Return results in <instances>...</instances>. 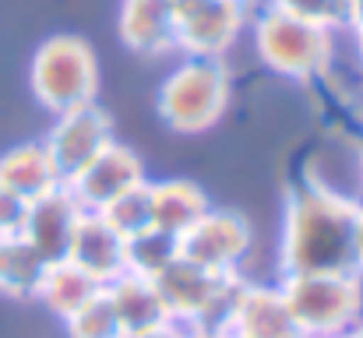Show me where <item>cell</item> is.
Listing matches in <instances>:
<instances>
[{
  "mask_svg": "<svg viewBox=\"0 0 363 338\" xmlns=\"http://www.w3.org/2000/svg\"><path fill=\"white\" fill-rule=\"evenodd\" d=\"M357 212L350 198L325 184H303L286 198L279 268L282 275H360L357 268Z\"/></svg>",
  "mask_w": 363,
  "mask_h": 338,
  "instance_id": "cell-1",
  "label": "cell"
},
{
  "mask_svg": "<svg viewBox=\"0 0 363 338\" xmlns=\"http://www.w3.org/2000/svg\"><path fill=\"white\" fill-rule=\"evenodd\" d=\"M230 96H233V78L226 71V60L187 57L162 78L155 96V113L162 127H169L173 134L194 137V134H208L226 116Z\"/></svg>",
  "mask_w": 363,
  "mask_h": 338,
  "instance_id": "cell-2",
  "label": "cell"
},
{
  "mask_svg": "<svg viewBox=\"0 0 363 338\" xmlns=\"http://www.w3.org/2000/svg\"><path fill=\"white\" fill-rule=\"evenodd\" d=\"M28 85L46 113H67L96 103L99 96V60L96 50L71 32L50 35L35 46L28 64Z\"/></svg>",
  "mask_w": 363,
  "mask_h": 338,
  "instance_id": "cell-3",
  "label": "cell"
},
{
  "mask_svg": "<svg viewBox=\"0 0 363 338\" xmlns=\"http://www.w3.org/2000/svg\"><path fill=\"white\" fill-rule=\"evenodd\" d=\"M155 289L162 296V307L169 321L184 328H212V332H230V317L237 307L243 278L240 275H216L187 257H177L166 271H159Z\"/></svg>",
  "mask_w": 363,
  "mask_h": 338,
  "instance_id": "cell-4",
  "label": "cell"
},
{
  "mask_svg": "<svg viewBox=\"0 0 363 338\" xmlns=\"http://www.w3.org/2000/svg\"><path fill=\"white\" fill-rule=\"evenodd\" d=\"M250 28H254V50L272 74L300 85H311L328 74L335 57V32L296 21L268 7L250 21Z\"/></svg>",
  "mask_w": 363,
  "mask_h": 338,
  "instance_id": "cell-5",
  "label": "cell"
},
{
  "mask_svg": "<svg viewBox=\"0 0 363 338\" xmlns=\"http://www.w3.org/2000/svg\"><path fill=\"white\" fill-rule=\"evenodd\" d=\"M279 289L307 338L346 335L363 321V275H282Z\"/></svg>",
  "mask_w": 363,
  "mask_h": 338,
  "instance_id": "cell-6",
  "label": "cell"
},
{
  "mask_svg": "<svg viewBox=\"0 0 363 338\" xmlns=\"http://www.w3.org/2000/svg\"><path fill=\"white\" fill-rule=\"evenodd\" d=\"M177 53L194 60H226L247 28V4L237 0H184L173 7Z\"/></svg>",
  "mask_w": 363,
  "mask_h": 338,
  "instance_id": "cell-7",
  "label": "cell"
},
{
  "mask_svg": "<svg viewBox=\"0 0 363 338\" xmlns=\"http://www.w3.org/2000/svg\"><path fill=\"white\" fill-rule=\"evenodd\" d=\"M250 247H254L250 222L226 208H208L180 236V257L216 275H240V264L247 261Z\"/></svg>",
  "mask_w": 363,
  "mask_h": 338,
  "instance_id": "cell-8",
  "label": "cell"
},
{
  "mask_svg": "<svg viewBox=\"0 0 363 338\" xmlns=\"http://www.w3.org/2000/svg\"><path fill=\"white\" fill-rule=\"evenodd\" d=\"M110 141H113V116L99 103L57 113L53 127L43 137V145H46V152H50V159H53V166H57L64 184L78 169H85Z\"/></svg>",
  "mask_w": 363,
  "mask_h": 338,
  "instance_id": "cell-9",
  "label": "cell"
},
{
  "mask_svg": "<svg viewBox=\"0 0 363 338\" xmlns=\"http://www.w3.org/2000/svg\"><path fill=\"white\" fill-rule=\"evenodd\" d=\"M145 184V162L141 155L123 145V141H110L85 169H78L64 187L74 194V201L85 208V212H103L113 198H121L123 191Z\"/></svg>",
  "mask_w": 363,
  "mask_h": 338,
  "instance_id": "cell-10",
  "label": "cell"
},
{
  "mask_svg": "<svg viewBox=\"0 0 363 338\" xmlns=\"http://www.w3.org/2000/svg\"><path fill=\"white\" fill-rule=\"evenodd\" d=\"M85 208L74 201V194L60 184L53 191H46L43 198L28 201V215L21 225V236L53 264V261H64L67 250H71V240H74V229L82 222Z\"/></svg>",
  "mask_w": 363,
  "mask_h": 338,
  "instance_id": "cell-11",
  "label": "cell"
},
{
  "mask_svg": "<svg viewBox=\"0 0 363 338\" xmlns=\"http://www.w3.org/2000/svg\"><path fill=\"white\" fill-rule=\"evenodd\" d=\"M230 335L240 338H307L293 321L279 282H243L237 293V307L230 317Z\"/></svg>",
  "mask_w": 363,
  "mask_h": 338,
  "instance_id": "cell-12",
  "label": "cell"
},
{
  "mask_svg": "<svg viewBox=\"0 0 363 338\" xmlns=\"http://www.w3.org/2000/svg\"><path fill=\"white\" fill-rule=\"evenodd\" d=\"M121 43L138 57L177 53V18L169 0H121Z\"/></svg>",
  "mask_w": 363,
  "mask_h": 338,
  "instance_id": "cell-13",
  "label": "cell"
},
{
  "mask_svg": "<svg viewBox=\"0 0 363 338\" xmlns=\"http://www.w3.org/2000/svg\"><path fill=\"white\" fill-rule=\"evenodd\" d=\"M123 254H127V240L121 232L99 212H85L78 229H74V240H71V250H67L64 261H71L82 271H89L99 286H110L117 275L127 271Z\"/></svg>",
  "mask_w": 363,
  "mask_h": 338,
  "instance_id": "cell-14",
  "label": "cell"
},
{
  "mask_svg": "<svg viewBox=\"0 0 363 338\" xmlns=\"http://www.w3.org/2000/svg\"><path fill=\"white\" fill-rule=\"evenodd\" d=\"M60 173L43 141H21L0 155V187L14 191L25 201L43 198L46 191L60 187Z\"/></svg>",
  "mask_w": 363,
  "mask_h": 338,
  "instance_id": "cell-15",
  "label": "cell"
},
{
  "mask_svg": "<svg viewBox=\"0 0 363 338\" xmlns=\"http://www.w3.org/2000/svg\"><path fill=\"white\" fill-rule=\"evenodd\" d=\"M106 296H110V303L117 310L123 338L141 335V332L159 328V325L169 321V314L162 307V296H159V289H155L152 278H141V275L123 271V275H117L106 286Z\"/></svg>",
  "mask_w": 363,
  "mask_h": 338,
  "instance_id": "cell-16",
  "label": "cell"
},
{
  "mask_svg": "<svg viewBox=\"0 0 363 338\" xmlns=\"http://www.w3.org/2000/svg\"><path fill=\"white\" fill-rule=\"evenodd\" d=\"M148 187H152V225L162 232L184 236L212 208L208 194L194 180H159Z\"/></svg>",
  "mask_w": 363,
  "mask_h": 338,
  "instance_id": "cell-17",
  "label": "cell"
},
{
  "mask_svg": "<svg viewBox=\"0 0 363 338\" xmlns=\"http://www.w3.org/2000/svg\"><path fill=\"white\" fill-rule=\"evenodd\" d=\"M50 261L25 236H0V296L35 300Z\"/></svg>",
  "mask_w": 363,
  "mask_h": 338,
  "instance_id": "cell-18",
  "label": "cell"
},
{
  "mask_svg": "<svg viewBox=\"0 0 363 338\" xmlns=\"http://www.w3.org/2000/svg\"><path fill=\"white\" fill-rule=\"evenodd\" d=\"M96 293H103V286H99L89 271H82V268L71 264V261H53V264L46 268V275H43V286H39L35 300H39L50 314H57V317L64 321V317H71L74 310H82Z\"/></svg>",
  "mask_w": 363,
  "mask_h": 338,
  "instance_id": "cell-19",
  "label": "cell"
},
{
  "mask_svg": "<svg viewBox=\"0 0 363 338\" xmlns=\"http://www.w3.org/2000/svg\"><path fill=\"white\" fill-rule=\"evenodd\" d=\"M180 257V236L173 232H162V229H145L138 236L127 240V254H123V264L130 275H141V278H155L159 271H166L173 261Z\"/></svg>",
  "mask_w": 363,
  "mask_h": 338,
  "instance_id": "cell-20",
  "label": "cell"
},
{
  "mask_svg": "<svg viewBox=\"0 0 363 338\" xmlns=\"http://www.w3.org/2000/svg\"><path fill=\"white\" fill-rule=\"evenodd\" d=\"M99 215L113 225L123 240L152 229V187H148V180L138 184V187H130V191H123L121 198H113Z\"/></svg>",
  "mask_w": 363,
  "mask_h": 338,
  "instance_id": "cell-21",
  "label": "cell"
},
{
  "mask_svg": "<svg viewBox=\"0 0 363 338\" xmlns=\"http://www.w3.org/2000/svg\"><path fill=\"white\" fill-rule=\"evenodd\" d=\"M264 7L279 11V14H289L296 21L328 28V32L350 28V14H353L350 0H264Z\"/></svg>",
  "mask_w": 363,
  "mask_h": 338,
  "instance_id": "cell-22",
  "label": "cell"
},
{
  "mask_svg": "<svg viewBox=\"0 0 363 338\" xmlns=\"http://www.w3.org/2000/svg\"><path fill=\"white\" fill-rule=\"evenodd\" d=\"M64 328H67V338H123L117 310H113V303L106 296V286L82 310H74L71 317H64Z\"/></svg>",
  "mask_w": 363,
  "mask_h": 338,
  "instance_id": "cell-23",
  "label": "cell"
},
{
  "mask_svg": "<svg viewBox=\"0 0 363 338\" xmlns=\"http://www.w3.org/2000/svg\"><path fill=\"white\" fill-rule=\"evenodd\" d=\"M25 215H28V201L0 187V236H21Z\"/></svg>",
  "mask_w": 363,
  "mask_h": 338,
  "instance_id": "cell-24",
  "label": "cell"
},
{
  "mask_svg": "<svg viewBox=\"0 0 363 338\" xmlns=\"http://www.w3.org/2000/svg\"><path fill=\"white\" fill-rule=\"evenodd\" d=\"M130 338H187V328L177 325V321H166V325H159V328H148V332L130 335Z\"/></svg>",
  "mask_w": 363,
  "mask_h": 338,
  "instance_id": "cell-25",
  "label": "cell"
},
{
  "mask_svg": "<svg viewBox=\"0 0 363 338\" xmlns=\"http://www.w3.org/2000/svg\"><path fill=\"white\" fill-rule=\"evenodd\" d=\"M346 32L353 35L357 53H360V60H363V4L360 7H353V14H350V28H346Z\"/></svg>",
  "mask_w": 363,
  "mask_h": 338,
  "instance_id": "cell-26",
  "label": "cell"
},
{
  "mask_svg": "<svg viewBox=\"0 0 363 338\" xmlns=\"http://www.w3.org/2000/svg\"><path fill=\"white\" fill-rule=\"evenodd\" d=\"M357 268L363 275V201H360V212H357Z\"/></svg>",
  "mask_w": 363,
  "mask_h": 338,
  "instance_id": "cell-27",
  "label": "cell"
},
{
  "mask_svg": "<svg viewBox=\"0 0 363 338\" xmlns=\"http://www.w3.org/2000/svg\"><path fill=\"white\" fill-rule=\"evenodd\" d=\"M187 338H230V332H212V328H187Z\"/></svg>",
  "mask_w": 363,
  "mask_h": 338,
  "instance_id": "cell-28",
  "label": "cell"
},
{
  "mask_svg": "<svg viewBox=\"0 0 363 338\" xmlns=\"http://www.w3.org/2000/svg\"><path fill=\"white\" fill-rule=\"evenodd\" d=\"M346 338H363V321H357V325L346 332Z\"/></svg>",
  "mask_w": 363,
  "mask_h": 338,
  "instance_id": "cell-29",
  "label": "cell"
},
{
  "mask_svg": "<svg viewBox=\"0 0 363 338\" xmlns=\"http://www.w3.org/2000/svg\"><path fill=\"white\" fill-rule=\"evenodd\" d=\"M360 4H363V0H350V7H360Z\"/></svg>",
  "mask_w": 363,
  "mask_h": 338,
  "instance_id": "cell-30",
  "label": "cell"
},
{
  "mask_svg": "<svg viewBox=\"0 0 363 338\" xmlns=\"http://www.w3.org/2000/svg\"><path fill=\"white\" fill-rule=\"evenodd\" d=\"M325 338H346V335H325Z\"/></svg>",
  "mask_w": 363,
  "mask_h": 338,
  "instance_id": "cell-31",
  "label": "cell"
},
{
  "mask_svg": "<svg viewBox=\"0 0 363 338\" xmlns=\"http://www.w3.org/2000/svg\"><path fill=\"white\" fill-rule=\"evenodd\" d=\"M237 4H250V0H237Z\"/></svg>",
  "mask_w": 363,
  "mask_h": 338,
  "instance_id": "cell-32",
  "label": "cell"
},
{
  "mask_svg": "<svg viewBox=\"0 0 363 338\" xmlns=\"http://www.w3.org/2000/svg\"><path fill=\"white\" fill-rule=\"evenodd\" d=\"M230 338H240V335H230Z\"/></svg>",
  "mask_w": 363,
  "mask_h": 338,
  "instance_id": "cell-33",
  "label": "cell"
},
{
  "mask_svg": "<svg viewBox=\"0 0 363 338\" xmlns=\"http://www.w3.org/2000/svg\"><path fill=\"white\" fill-rule=\"evenodd\" d=\"M360 201H363V198H360Z\"/></svg>",
  "mask_w": 363,
  "mask_h": 338,
  "instance_id": "cell-34",
  "label": "cell"
}]
</instances>
